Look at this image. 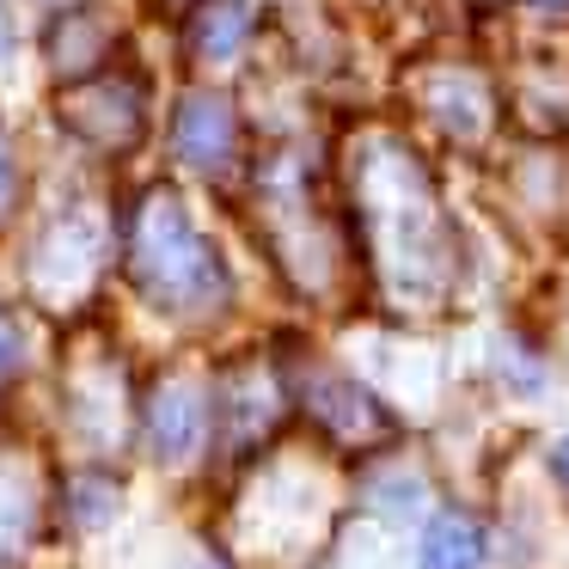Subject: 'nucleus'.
Returning <instances> with one entry per match:
<instances>
[{"instance_id":"obj_20","label":"nucleus","mask_w":569,"mask_h":569,"mask_svg":"<svg viewBox=\"0 0 569 569\" xmlns=\"http://www.w3.org/2000/svg\"><path fill=\"white\" fill-rule=\"evenodd\" d=\"M26 361V337H19V325H13V312H0V380Z\"/></svg>"},{"instance_id":"obj_15","label":"nucleus","mask_w":569,"mask_h":569,"mask_svg":"<svg viewBox=\"0 0 569 569\" xmlns=\"http://www.w3.org/2000/svg\"><path fill=\"white\" fill-rule=\"evenodd\" d=\"M251 43V7L246 0H202L190 13V56L197 62H233Z\"/></svg>"},{"instance_id":"obj_18","label":"nucleus","mask_w":569,"mask_h":569,"mask_svg":"<svg viewBox=\"0 0 569 569\" xmlns=\"http://www.w3.org/2000/svg\"><path fill=\"white\" fill-rule=\"evenodd\" d=\"M373 508H380L386 520H405V515H422V496H429V471H417V466H386V471H373Z\"/></svg>"},{"instance_id":"obj_13","label":"nucleus","mask_w":569,"mask_h":569,"mask_svg":"<svg viewBox=\"0 0 569 569\" xmlns=\"http://www.w3.org/2000/svg\"><path fill=\"white\" fill-rule=\"evenodd\" d=\"M483 557H490V527H483V515L447 502L422 520L417 569H483Z\"/></svg>"},{"instance_id":"obj_14","label":"nucleus","mask_w":569,"mask_h":569,"mask_svg":"<svg viewBox=\"0 0 569 569\" xmlns=\"http://www.w3.org/2000/svg\"><path fill=\"white\" fill-rule=\"evenodd\" d=\"M56 508H62V520L74 532H104L117 520V508H123V478L111 466H80L62 478Z\"/></svg>"},{"instance_id":"obj_9","label":"nucleus","mask_w":569,"mask_h":569,"mask_svg":"<svg viewBox=\"0 0 569 569\" xmlns=\"http://www.w3.org/2000/svg\"><path fill=\"white\" fill-rule=\"evenodd\" d=\"M166 141H172L178 166H190V172H202V178H221L227 166L239 160V111H233V99L214 92V87L184 92V99L172 104V129H166Z\"/></svg>"},{"instance_id":"obj_3","label":"nucleus","mask_w":569,"mask_h":569,"mask_svg":"<svg viewBox=\"0 0 569 569\" xmlns=\"http://www.w3.org/2000/svg\"><path fill=\"white\" fill-rule=\"evenodd\" d=\"M331 532V478L319 471L312 453H270L246 471L233 502V545L246 563L263 569H295Z\"/></svg>"},{"instance_id":"obj_7","label":"nucleus","mask_w":569,"mask_h":569,"mask_svg":"<svg viewBox=\"0 0 569 569\" xmlns=\"http://www.w3.org/2000/svg\"><path fill=\"white\" fill-rule=\"evenodd\" d=\"M136 429H141V447L160 471H184L190 459L209 447L214 435V405H209V386L202 380H184V373H166L136 410Z\"/></svg>"},{"instance_id":"obj_11","label":"nucleus","mask_w":569,"mask_h":569,"mask_svg":"<svg viewBox=\"0 0 569 569\" xmlns=\"http://www.w3.org/2000/svg\"><path fill=\"white\" fill-rule=\"evenodd\" d=\"M111 56H117V31L99 7H68V13H56L50 31H43V62L56 68L62 87H80V80L104 74Z\"/></svg>"},{"instance_id":"obj_19","label":"nucleus","mask_w":569,"mask_h":569,"mask_svg":"<svg viewBox=\"0 0 569 569\" xmlns=\"http://www.w3.org/2000/svg\"><path fill=\"white\" fill-rule=\"evenodd\" d=\"M19 202H26V166H19V148L0 123V227H13Z\"/></svg>"},{"instance_id":"obj_22","label":"nucleus","mask_w":569,"mask_h":569,"mask_svg":"<svg viewBox=\"0 0 569 569\" xmlns=\"http://www.w3.org/2000/svg\"><path fill=\"white\" fill-rule=\"evenodd\" d=\"M13 50H19V26H13V7L0 0V62H13Z\"/></svg>"},{"instance_id":"obj_17","label":"nucleus","mask_w":569,"mask_h":569,"mask_svg":"<svg viewBox=\"0 0 569 569\" xmlns=\"http://www.w3.org/2000/svg\"><path fill=\"white\" fill-rule=\"evenodd\" d=\"M490 373H502V386H508L515 398H545V392H551V373H545V361L532 356L527 343H515V337H496Z\"/></svg>"},{"instance_id":"obj_8","label":"nucleus","mask_w":569,"mask_h":569,"mask_svg":"<svg viewBox=\"0 0 569 569\" xmlns=\"http://www.w3.org/2000/svg\"><path fill=\"white\" fill-rule=\"evenodd\" d=\"M62 123L99 153H129L141 141V129H148V87L136 74L104 68V74L62 92Z\"/></svg>"},{"instance_id":"obj_24","label":"nucleus","mask_w":569,"mask_h":569,"mask_svg":"<svg viewBox=\"0 0 569 569\" xmlns=\"http://www.w3.org/2000/svg\"><path fill=\"white\" fill-rule=\"evenodd\" d=\"M184 569H221V563H184Z\"/></svg>"},{"instance_id":"obj_23","label":"nucleus","mask_w":569,"mask_h":569,"mask_svg":"<svg viewBox=\"0 0 569 569\" xmlns=\"http://www.w3.org/2000/svg\"><path fill=\"white\" fill-rule=\"evenodd\" d=\"M532 7H545V13H569V0H532Z\"/></svg>"},{"instance_id":"obj_25","label":"nucleus","mask_w":569,"mask_h":569,"mask_svg":"<svg viewBox=\"0 0 569 569\" xmlns=\"http://www.w3.org/2000/svg\"><path fill=\"white\" fill-rule=\"evenodd\" d=\"M380 7H386V0H380Z\"/></svg>"},{"instance_id":"obj_2","label":"nucleus","mask_w":569,"mask_h":569,"mask_svg":"<svg viewBox=\"0 0 569 569\" xmlns=\"http://www.w3.org/2000/svg\"><path fill=\"white\" fill-rule=\"evenodd\" d=\"M368 258L380 282L410 312L435 307L453 288V227H447L435 184L405 148H386L368 172Z\"/></svg>"},{"instance_id":"obj_5","label":"nucleus","mask_w":569,"mask_h":569,"mask_svg":"<svg viewBox=\"0 0 569 569\" xmlns=\"http://www.w3.org/2000/svg\"><path fill=\"white\" fill-rule=\"evenodd\" d=\"M209 405H214V441L221 453L233 459H263L282 435L288 410H295V392H288V368L282 361H227L209 386Z\"/></svg>"},{"instance_id":"obj_1","label":"nucleus","mask_w":569,"mask_h":569,"mask_svg":"<svg viewBox=\"0 0 569 569\" xmlns=\"http://www.w3.org/2000/svg\"><path fill=\"white\" fill-rule=\"evenodd\" d=\"M117 246H123V282L166 319L209 325L233 307L227 251L197 227V214L184 209L178 190H141L117 227Z\"/></svg>"},{"instance_id":"obj_4","label":"nucleus","mask_w":569,"mask_h":569,"mask_svg":"<svg viewBox=\"0 0 569 569\" xmlns=\"http://www.w3.org/2000/svg\"><path fill=\"white\" fill-rule=\"evenodd\" d=\"M288 392H295V410L307 417V429L325 447H343V453H392L405 441L398 405L356 368L312 361V368L288 373Z\"/></svg>"},{"instance_id":"obj_6","label":"nucleus","mask_w":569,"mask_h":569,"mask_svg":"<svg viewBox=\"0 0 569 569\" xmlns=\"http://www.w3.org/2000/svg\"><path fill=\"white\" fill-rule=\"evenodd\" d=\"M104 246H111V239H104V221L92 209L50 214L26 246V288L38 300H50V307H62V300H74L80 288L99 276Z\"/></svg>"},{"instance_id":"obj_16","label":"nucleus","mask_w":569,"mask_h":569,"mask_svg":"<svg viewBox=\"0 0 569 569\" xmlns=\"http://www.w3.org/2000/svg\"><path fill=\"white\" fill-rule=\"evenodd\" d=\"M31 527H38V483L26 478V466H0V563L26 557Z\"/></svg>"},{"instance_id":"obj_10","label":"nucleus","mask_w":569,"mask_h":569,"mask_svg":"<svg viewBox=\"0 0 569 569\" xmlns=\"http://www.w3.org/2000/svg\"><path fill=\"white\" fill-rule=\"evenodd\" d=\"M417 111L429 117L441 136L478 141L483 129H490L496 104H490V87H483V74H471V68H459V62H441V68H429V80L417 87Z\"/></svg>"},{"instance_id":"obj_12","label":"nucleus","mask_w":569,"mask_h":569,"mask_svg":"<svg viewBox=\"0 0 569 569\" xmlns=\"http://www.w3.org/2000/svg\"><path fill=\"white\" fill-rule=\"evenodd\" d=\"M136 410H141L136 386L123 380L117 361H80V368L68 373V417H74V429L87 435L92 447H111L117 422H129Z\"/></svg>"},{"instance_id":"obj_21","label":"nucleus","mask_w":569,"mask_h":569,"mask_svg":"<svg viewBox=\"0 0 569 569\" xmlns=\"http://www.w3.org/2000/svg\"><path fill=\"white\" fill-rule=\"evenodd\" d=\"M545 471H551V483L569 496V435H557V441L545 447Z\"/></svg>"}]
</instances>
